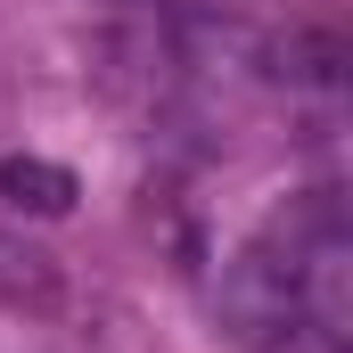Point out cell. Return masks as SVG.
<instances>
[{
    "instance_id": "cell-1",
    "label": "cell",
    "mask_w": 353,
    "mask_h": 353,
    "mask_svg": "<svg viewBox=\"0 0 353 353\" xmlns=\"http://www.w3.org/2000/svg\"><path fill=\"white\" fill-rule=\"evenodd\" d=\"M321 214V205H312ZM312 214L304 222H279L271 239L239 247L222 263V329L247 353H279L304 329V239H312Z\"/></svg>"
},
{
    "instance_id": "cell-2",
    "label": "cell",
    "mask_w": 353,
    "mask_h": 353,
    "mask_svg": "<svg viewBox=\"0 0 353 353\" xmlns=\"http://www.w3.org/2000/svg\"><path fill=\"white\" fill-rule=\"evenodd\" d=\"M263 74L288 90H345V66H353V41L337 25H288V33H271L263 50Z\"/></svg>"
},
{
    "instance_id": "cell-3",
    "label": "cell",
    "mask_w": 353,
    "mask_h": 353,
    "mask_svg": "<svg viewBox=\"0 0 353 353\" xmlns=\"http://www.w3.org/2000/svg\"><path fill=\"white\" fill-rule=\"evenodd\" d=\"M0 197L17 214H33V222H58V214H74L83 181L66 165H50V157H0Z\"/></svg>"
}]
</instances>
